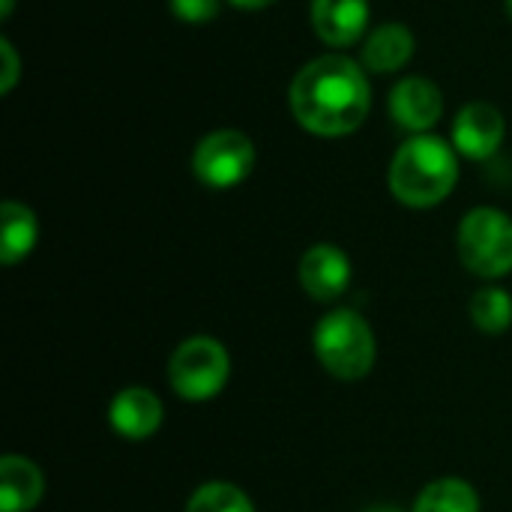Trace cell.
Wrapping results in <instances>:
<instances>
[{
    "label": "cell",
    "mask_w": 512,
    "mask_h": 512,
    "mask_svg": "<svg viewBox=\"0 0 512 512\" xmlns=\"http://www.w3.org/2000/svg\"><path fill=\"white\" fill-rule=\"evenodd\" d=\"M255 168V144L237 129H216L204 135L192 153L195 177L210 189H231Z\"/></svg>",
    "instance_id": "8992f818"
},
{
    "label": "cell",
    "mask_w": 512,
    "mask_h": 512,
    "mask_svg": "<svg viewBox=\"0 0 512 512\" xmlns=\"http://www.w3.org/2000/svg\"><path fill=\"white\" fill-rule=\"evenodd\" d=\"M0 54H3V78H0V90H3V93H9V90L15 87L18 75H21V69H18V54H15V48H12V42H9V39H0Z\"/></svg>",
    "instance_id": "d6986e66"
},
{
    "label": "cell",
    "mask_w": 512,
    "mask_h": 512,
    "mask_svg": "<svg viewBox=\"0 0 512 512\" xmlns=\"http://www.w3.org/2000/svg\"><path fill=\"white\" fill-rule=\"evenodd\" d=\"M162 399L147 387H126L108 405V423L114 435L126 441H147L162 429Z\"/></svg>",
    "instance_id": "9c48e42d"
},
{
    "label": "cell",
    "mask_w": 512,
    "mask_h": 512,
    "mask_svg": "<svg viewBox=\"0 0 512 512\" xmlns=\"http://www.w3.org/2000/svg\"><path fill=\"white\" fill-rule=\"evenodd\" d=\"M390 114L402 129L426 135V129H432L444 114V96H441L438 84L414 75V78H405L393 87Z\"/></svg>",
    "instance_id": "30bf717a"
},
{
    "label": "cell",
    "mask_w": 512,
    "mask_h": 512,
    "mask_svg": "<svg viewBox=\"0 0 512 512\" xmlns=\"http://www.w3.org/2000/svg\"><path fill=\"white\" fill-rule=\"evenodd\" d=\"M363 512H405L402 507H393V504H375V507H369V510Z\"/></svg>",
    "instance_id": "44dd1931"
},
{
    "label": "cell",
    "mask_w": 512,
    "mask_h": 512,
    "mask_svg": "<svg viewBox=\"0 0 512 512\" xmlns=\"http://www.w3.org/2000/svg\"><path fill=\"white\" fill-rule=\"evenodd\" d=\"M228 3H234L240 9H264V6H273L276 0H228Z\"/></svg>",
    "instance_id": "ffe728a7"
},
{
    "label": "cell",
    "mask_w": 512,
    "mask_h": 512,
    "mask_svg": "<svg viewBox=\"0 0 512 512\" xmlns=\"http://www.w3.org/2000/svg\"><path fill=\"white\" fill-rule=\"evenodd\" d=\"M12 3H15V0H0V18H9V12H12Z\"/></svg>",
    "instance_id": "7402d4cb"
},
{
    "label": "cell",
    "mask_w": 512,
    "mask_h": 512,
    "mask_svg": "<svg viewBox=\"0 0 512 512\" xmlns=\"http://www.w3.org/2000/svg\"><path fill=\"white\" fill-rule=\"evenodd\" d=\"M459 180L456 150L438 135H414L408 138L390 165V189L393 195L414 210H426L441 204Z\"/></svg>",
    "instance_id": "7a4b0ae2"
},
{
    "label": "cell",
    "mask_w": 512,
    "mask_h": 512,
    "mask_svg": "<svg viewBox=\"0 0 512 512\" xmlns=\"http://www.w3.org/2000/svg\"><path fill=\"white\" fill-rule=\"evenodd\" d=\"M165 375L183 402H210L231 378V357L219 339L189 336L171 351Z\"/></svg>",
    "instance_id": "277c9868"
},
{
    "label": "cell",
    "mask_w": 512,
    "mask_h": 512,
    "mask_svg": "<svg viewBox=\"0 0 512 512\" xmlns=\"http://www.w3.org/2000/svg\"><path fill=\"white\" fill-rule=\"evenodd\" d=\"M480 507L477 489L459 477H441L429 483L414 501V512H480Z\"/></svg>",
    "instance_id": "9a60e30c"
},
{
    "label": "cell",
    "mask_w": 512,
    "mask_h": 512,
    "mask_svg": "<svg viewBox=\"0 0 512 512\" xmlns=\"http://www.w3.org/2000/svg\"><path fill=\"white\" fill-rule=\"evenodd\" d=\"M456 249L465 264L480 279H501L512 273V219L498 207L471 210L456 234Z\"/></svg>",
    "instance_id": "5b68a950"
},
{
    "label": "cell",
    "mask_w": 512,
    "mask_h": 512,
    "mask_svg": "<svg viewBox=\"0 0 512 512\" xmlns=\"http://www.w3.org/2000/svg\"><path fill=\"white\" fill-rule=\"evenodd\" d=\"M45 495V477L27 456L9 453L0 459V510L30 512Z\"/></svg>",
    "instance_id": "7c38bea8"
},
{
    "label": "cell",
    "mask_w": 512,
    "mask_h": 512,
    "mask_svg": "<svg viewBox=\"0 0 512 512\" xmlns=\"http://www.w3.org/2000/svg\"><path fill=\"white\" fill-rule=\"evenodd\" d=\"M186 512H255V504L240 486L210 480L192 492V498L186 501Z\"/></svg>",
    "instance_id": "e0dca14e"
},
{
    "label": "cell",
    "mask_w": 512,
    "mask_h": 512,
    "mask_svg": "<svg viewBox=\"0 0 512 512\" xmlns=\"http://www.w3.org/2000/svg\"><path fill=\"white\" fill-rule=\"evenodd\" d=\"M300 285L318 303L339 300L351 285V261L333 243H315L300 258Z\"/></svg>",
    "instance_id": "52a82bcc"
},
{
    "label": "cell",
    "mask_w": 512,
    "mask_h": 512,
    "mask_svg": "<svg viewBox=\"0 0 512 512\" xmlns=\"http://www.w3.org/2000/svg\"><path fill=\"white\" fill-rule=\"evenodd\" d=\"M291 111L297 123L321 138H342L363 126L372 108L366 72L342 54L309 60L291 81Z\"/></svg>",
    "instance_id": "6da1fadb"
},
{
    "label": "cell",
    "mask_w": 512,
    "mask_h": 512,
    "mask_svg": "<svg viewBox=\"0 0 512 512\" xmlns=\"http://www.w3.org/2000/svg\"><path fill=\"white\" fill-rule=\"evenodd\" d=\"M312 348L318 363L339 381L366 378L378 357L375 333L369 321L354 309L327 312L312 333Z\"/></svg>",
    "instance_id": "3957f363"
},
{
    "label": "cell",
    "mask_w": 512,
    "mask_h": 512,
    "mask_svg": "<svg viewBox=\"0 0 512 512\" xmlns=\"http://www.w3.org/2000/svg\"><path fill=\"white\" fill-rule=\"evenodd\" d=\"M168 6L186 24H207L219 15V0H168Z\"/></svg>",
    "instance_id": "ac0fdd59"
},
{
    "label": "cell",
    "mask_w": 512,
    "mask_h": 512,
    "mask_svg": "<svg viewBox=\"0 0 512 512\" xmlns=\"http://www.w3.org/2000/svg\"><path fill=\"white\" fill-rule=\"evenodd\" d=\"M471 321L477 330L489 336H501L512 327V297L510 291L498 285H486L471 297Z\"/></svg>",
    "instance_id": "2e32d148"
},
{
    "label": "cell",
    "mask_w": 512,
    "mask_h": 512,
    "mask_svg": "<svg viewBox=\"0 0 512 512\" xmlns=\"http://www.w3.org/2000/svg\"><path fill=\"white\" fill-rule=\"evenodd\" d=\"M0 222H3V231H0V261L6 267H15L18 261H24L36 240H39V225H36V216L27 204L21 201H3L0 207Z\"/></svg>",
    "instance_id": "5bb4252c"
},
{
    "label": "cell",
    "mask_w": 512,
    "mask_h": 512,
    "mask_svg": "<svg viewBox=\"0 0 512 512\" xmlns=\"http://www.w3.org/2000/svg\"><path fill=\"white\" fill-rule=\"evenodd\" d=\"M414 57V33L399 24L387 21L369 33L363 42V66L369 72H399L408 60Z\"/></svg>",
    "instance_id": "4fadbf2b"
},
{
    "label": "cell",
    "mask_w": 512,
    "mask_h": 512,
    "mask_svg": "<svg viewBox=\"0 0 512 512\" xmlns=\"http://www.w3.org/2000/svg\"><path fill=\"white\" fill-rule=\"evenodd\" d=\"M507 135L504 114L489 102L465 105L453 120V144L468 159H489L501 150Z\"/></svg>",
    "instance_id": "ba28073f"
},
{
    "label": "cell",
    "mask_w": 512,
    "mask_h": 512,
    "mask_svg": "<svg viewBox=\"0 0 512 512\" xmlns=\"http://www.w3.org/2000/svg\"><path fill=\"white\" fill-rule=\"evenodd\" d=\"M507 15L512 18V0H507Z\"/></svg>",
    "instance_id": "603a6c76"
},
{
    "label": "cell",
    "mask_w": 512,
    "mask_h": 512,
    "mask_svg": "<svg viewBox=\"0 0 512 512\" xmlns=\"http://www.w3.org/2000/svg\"><path fill=\"white\" fill-rule=\"evenodd\" d=\"M312 27L315 33L333 45H354L369 24V0H312Z\"/></svg>",
    "instance_id": "8fae6325"
}]
</instances>
